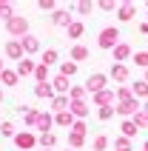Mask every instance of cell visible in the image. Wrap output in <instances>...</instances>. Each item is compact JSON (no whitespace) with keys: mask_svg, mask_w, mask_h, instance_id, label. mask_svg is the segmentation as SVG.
Returning <instances> with one entry per match:
<instances>
[{"mask_svg":"<svg viewBox=\"0 0 148 151\" xmlns=\"http://www.w3.org/2000/svg\"><path fill=\"white\" fill-rule=\"evenodd\" d=\"M120 43L123 40H120V29H117V26H106V29L97 34V46L103 51H114Z\"/></svg>","mask_w":148,"mask_h":151,"instance_id":"6da1fadb","label":"cell"},{"mask_svg":"<svg viewBox=\"0 0 148 151\" xmlns=\"http://www.w3.org/2000/svg\"><path fill=\"white\" fill-rule=\"evenodd\" d=\"M6 32L14 37V40H23L26 34H29V20H26L23 14H14L11 20L6 23Z\"/></svg>","mask_w":148,"mask_h":151,"instance_id":"7a4b0ae2","label":"cell"},{"mask_svg":"<svg viewBox=\"0 0 148 151\" xmlns=\"http://www.w3.org/2000/svg\"><path fill=\"white\" fill-rule=\"evenodd\" d=\"M108 88V74H103V71H94V74H88L85 77V91L94 97V94H100V91H106Z\"/></svg>","mask_w":148,"mask_h":151,"instance_id":"3957f363","label":"cell"},{"mask_svg":"<svg viewBox=\"0 0 148 151\" xmlns=\"http://www.w3.org/2000/svg\"><path fill=\"white\" fill-rule=\"evenodd\" d=\"M114 109H117V114H120V117H134V114L142 109V103L137 100V97H128V100H120Z\"/></svg>","mask_w":148,"mask_h":151,"instance_id":"277c9868","label":"cell"},{"mask_svg":"<svg viewBox=\"0 0 148 151\" xmlns=\"http://www.w3.org/2000/svg\"><path fill=\"white\" fill-rule=\"evenodd\" d=\"M37 143H40V137H34L32 131H17V137H14L17 151H32Z\"/></svg>","mask_w":148,"mask_h":151,"instance_id":"5b68a950","label":"cell"},{"mask_svg":"<svg viewBox=\"0 0 148 151\" xmlns=\"http://www.w3.org/2000/svg\"><path fill=\"white\" fill-rule=\"evenodd\" d=\"M91 103H94L97 109H106V106H114V103H117V91H114V88H106V91L94 94V97H91Z\"/></svg>","mask_w":148,"mask_h":151,"instance_id":"8992f818","label":"cell"},{"mask_svg":"<svg viewBox=\"0 0 148 151\" xmlns=\"http://www.w3.org/2000/svg\"><path fill=\"white\" fill-rule=\"evenodd\" d=\"M108 77H111V80H117V83H128L131 68L125 66V63H111V71H108Z\"/></svg>","mask_w":148,"mask_h":151,"instance_id":"52a82bcc","label":"cell"},{"mask_svg":"<svg viewBox=\"0 0 148 151\" xmlns=\"http://www.w3.org/2000/svg\"><path fill=\"white\" fill-rule=\"evenodd\" d=\"M6 57H9V60H14V63H20V60L26 57L23 43H20V40H9V43H6Z\"/></svg>","mask_w":148,"mask_h":151,"instance_id":"ba28073f","label":"cell"},{"mask_svg":"<svg viewBox=\"0 0 148 151\" xmlns=\"http://www.w3.org/2000/svg\"><path fill=\"white\" fill-rule=\"evenodd\" d=\"M51 23L60 26V29H68V26L74 23V17H71V12H68V9H57V12L51 14Z\"/></svg>","mask_w":148,"mask_h":151,"instance_id":"9c48e42d","label":"cell"},{"mask_svg":"<svg viewBox=\"0 0 148 151\" xmlns=\"http://www.w3.org/2000/svg\"><path fill=\"white\" fill-rule=\"evenodd\" d=\"M34 97H37V100H54V97H57V91H54V86L51 83H40V86H34Z\"/></svg>","mask_w":148,"mask_h":151,"instance_id":"30bf717a","label":"cell"},{"mask_svg":"<svg viewBox=\"0 0 148 151\" xmlns=\"http://www.w3.org/2000/svg\"><path fill=\"white\" fill-rule=\"evenodd\" d=\"M20 77H34V71H37V63H34L32 57H23L20 63H17V68H14Z\"/></svg>","mask_w":148,"mask_h":151,"instance_id":"8fae6325","label":"cell"},{"mask_svg":"<svg viewBox=\"0 0 148 151\" xmlns=\"http://www.w3.org/2000/svg\"><path fill=\"white\" fill-rule=\"evenodd\" d=\"M17 111L23 114V123H26V126H34V128H37V120H40V111H37V109H29V106H17Z\"/></svg>","mask_w":148,"mask_h":151,"instance_id":"7c38bea8","label":"cell"},{"mask_svg":"<svg viewBox=\"0 0 148 151\" xmlns=\"http://www.w3.org/2000/svg\"><path fill=\"white\" fill-rule=\"evenodd\" d=\"M134 57V49L128 46V43H120L114 49V63H128V60Z\"/></svg>","mask_w":148,"mask_h":151,"instance_id":"4fadbf2b","label":"cell"},{"mask_svg":"<svg viewBox=\"0 0 148 151\" xmlns=\"http://www.w3.org/2000/svg\"><path fill=\"white\" fill-rule=\"evenodd\" d=\"M134 14H137V6H134V3H123V6L117 9V20H120V23L134 20Z\"/></svg>","mask_w":148,"mask_h":151,"instance_id":"5bb4252c","label":"cell"},{"mask_svg":"<svg viewBox=\"0 0 148 151\" xmlns=\"http://www.w3.org/2000/svg\"><path fill=\"white\" fill-rule=\"evenodd\" d=\"M51 128H54V114H49V111H40V120H37V131H40V134H49Z\"/></svg>","mask_w":148,"mask_h":151,"instance_id":"9a60e30c","label":"cell"},{"mask_svg":"<svg viewBox=\"0 0 148 151\" xmlns=\"http://www.w3.org/2000/svg\"><path fill=\"white\" fill-rule=\"evenodd\" d=\"M68 109H71V97H68V94H57V97L51 100V111H54V114L68 111Z\"/></svg>","mask_w":148,"mask_h":151,"instance_id":"2e32d148","label":"cell"},{"mask_svg":"<svg viewBox=\"0 0 148 151\" xmlns=\"http://www.w3.org/2000/svg\"><path fill=\"white\" fill-rule=\"evenodd\" d=\"M74 123H77V117H74L71 111H60V114H54V126H60V128H74Z\"/></svg>","mask_w":148,"mask_h":151,"instance_id":"e0dca14e","label":"cell"},{"mask_svg":"<svg viewBox=\"0 0 148 151\" xmlns=\"http://www.w3.org/2000/svg\"><path fill=\"white\" fill-rule=\"evenodd\" d=\"M68 111H71L77 120H85V117H88V111H91V106L85 100H77V103H71V109H68Z\"/></svg>","mask_w":148,"mask_h":151,"instance_id":"ac0fdd59","label":"cell"},{"mask_svg":"<svg viewBox=\"0 0 148 151\" xmlns=\"http://www.w3.org/2000/svg\"><path fill=\"white\" fill-rule=\"evenodd\" d=\"M20 43H23L26 54H34V51H40V37H34V34H26Z\"/></svg>","mask_w":148,"mask_h":151,"instance_id":"d6986e66","label":"cell"},{"mask_svg":"<svg viewBox=\"0 0 148 151\" xmlns=\"http://www.w3.org/2000/svg\"><path fill=\"white\" fill-rule=\"evenodd\" d=\"M51 86H54V91H57V94H68V91H71V83H68V77H63V74L54 77Z\"/></svg>","mask_w":148,"mask_h":151,"instance_id":"ffe728a7","label":"cell"},{"mask_svg":"<svg viewBox=\"0 0 148 151\" xmlns=\"http://www.w3.org/2000/svg\"><path fill=\"white\" fill-rule=\"evenodd\" d=\"M83 60H88V49H85L83 43L71 46V63H83Z\"/></svg>","mask_w":148,"mask_h":151,"instance_id":"44dd1931","label":"cell"},{"mask_svg":"<svg viewBox=\"0 0 148 151\" xmlns=\"http://www.w3.org/2000/svg\"><path fill=\"white\" fill-rule=\"evenodd\" d=\"M66 32H68V37H71V40H80L83 34H85V26H83V20H74Z\"/></svg>","mask_w":148,"mask_h":151,"instance_id":"7402d4cb","label":"cell"},{"mask_svg":"<svg viewBox=\"0 0 148 151\" xmlns=\"http://www.w3.org/2000/svg\"><path fill=\"white\" fill-rule=\"evenodd\" d=\"M131 91H134L137 100H148V83H145V80H137V83L131 86Z\"/></svg>","mask_w":148,"mask_h":151,"instance_id":"603a6c76","label":"cell"},{"mask_svg":"<svg viewBox=\"0 0 148 151\" xmlns=\"http://www.w3.org/2000/svg\"><path fill=\"white\" fill-rule=\"evenodd\" d=\"M111 148V140H108L106 134H97L94 137V143H91V151H108Z\"/></svg>","mask_w":148,"mask_h":151,"instance_id":"cb8c5ba5","label":"cell"},{"mask_svg":"<svg viewBox=\"0 0 148 151\" xmlns=\"http://www.w3.org/2000/svg\"><path fill=\"white\" fill-rule=\"evenodd\" d=\"M57 60H60V51H57V49H46V51H43V60H40V63L51 68L54 63H57Z\"/></svg>","mask_w":148,"mask_h":151,"instance_id":"d4e9b609","label":"cell"},{"mask_svg":"<svg viewBox=\"0 0 148 151\" xmlns=\"http://www.w3.org/2000/svg\"><path fill=\"white\" fill-rule=\"evenodd\" d=\"M17 80H20V74H17V71H11V68H6V71L0 74V83L9 86V88H11V86H17Z\"/></svg>","mask_w":148,"mask_h":151,"instance_id":"484cf974","label":"cell"},{"mask_svg":"<svg viewBox=\"0 0 148 151\" xmlns=\"http://www.w3.org/2000/svg\"><path fill=\"white\" fill-rule=\"evenodd\" d=\"M0 137H6V140H14V137H17V131H14V123L3 120V123H0Z\"/></svg>","mask_w":148,"mask_h":151,"instance_id":"4316f807","label":"cell"},{"mask_svg":"<svg viewBox=\"0 0 148 151\" xmlns=\"http://www.w3.org/2000/svg\"><path fill=\"white\" fill-rule=\"evenodd\" d=\"M83 145H85V137H83V134H74V131H68V148L80 151Z\"/></svg>","mask_w":148,"mask_h":151,"instance_id":"83f0119b","label":"cell"},{"mask_svg":"<svg viewBox=\"0 0 148 151\" xmlns=\"http://www.w3.org/2000/svg\"><path fill=\"white\" fill-rule=\"evenodd\" d=\"M34 80H37V86H40V83H51V80H49V66H43V63H37V71H34Z\"/></svg>","mask_w":148,"mask_h":151,"instance_id":"f1b7e54d","label":"cell"},{"mask_svg":"<svg viewBox=\"0 0 148 151\" xmlns=\"http://www.w3.org/2000/svg\"><path fill=\"white\" fill-rule=\"evenodd\" d=\"M68 97H71V103H77V100H85V97H88V91H85V86H71Z\"/></svg>","mask_w":148,"mask_h":151,"instance_id":"f546056e","label":"cell"},{"mask_svg":"<svg viewBox=\"0 0 148 151\" xmlns=\"http://www.w3.org/2000/svg\"><path fill=\"white\" fill-rule=\"evenodd\" d=\"M120 131H123V137H128V140H131V137H137V131H140V128L134 126V120H125L123 126H120Z\"/></svg>","mask_w":148,"mask_h":151,"instance_id":"4dcf8cb0","label":"cell"},{"mask_svg":"<svg viewBox=\"0 0 148 151\" xmlns=\"http://www.w3.org/2000/svg\"><path fill=\"white\" fill-rule=\"evenodd\" d=\"M57 145V134L49 131V134H40V148H54Z\"/></svg>","mask_w":148,"mask_h":151,"instance_id":"1f68e13d","label":"cell"},{"mask_svg":"<svg viewBox=\"0 0 148 151\" xmlns=\"http://www.w3.org/2000/svg\"><path fill=\"white\" fill-rule=\"evenodd\" d=\"M131 120H134V126H137V128H148V111L145 109H140Z\"/></svg>","mask_w":148,"mask_h":151,"instance_id":"d6a6232c","label":"cell"},{"mask_svg":"<svg viewBox=\"0 0 148 151\" xmlns=\"http://www.w3.org/2000/svg\"><path fill=\"white\" fill-rule=\"evenodd\" d=\"M0 17L9 23V20L14 17V6H11V3H6V0H0Z\"/></svg>","mask_w":148,"mask_h":151,"instance_id":"836d02e7","label":"cell"},{"mask_svg":"<svg viewBox=\"0 0 148 151\" xmlns=\"http://www.w3.org/2000/svg\"><path fill=\"white\" fill-rule=\"evenodd\" d=\"M114 151H134V145H131L128 137H117L114 140Z\"/></svg>","mask_w":148,"mask_h":151,"instance_id":"e575fe53","label":"cell"},{"mask_svg":"<svg viewBox=\"0 0 148 151\" xmlns=\"http://www.w3.org/2000/svg\"><path fill=\"white\" fill-rule=\"evenodd\" d=\"M60 74L71 80V77L77 74V63H60Z\"/></svg>","mask_w":148,"mask_h":151,"instance_id":"d590c367","label":"cell"},{"mask_svg":"<svg viewBox=\"0 0 148 151\" xmlns=\"http://www.w3.org/2000/svg\"><path fill=\"white\" fill-rule=\"evenodd\" d=\"M114 114H117V109H114V106H106V109H97V117L103 120V123H108V120L114 117Z\"/></svg>","mask_w":148,"mask_h":151,"instance_id":"8d00e7d4","label":"cell"},{"mask_svg":"<svg viewBox=\"0 0 148 151\" xmlns=\"http://www.w3.org/2000/svg\"><path fill=\"white\" fill-rule=\"evenodd\" d=\"M134 63H137V68H148V51H134Z\"/></svg>","mask_w":148,"mask_h":151,"instance_id":"74e56055","label":"cell"},{"mask_svg":"<svg viewBox=\"0 0 148 151\" xmlns=\"http://www.w3.org/2000/svg\"><path fill=\"white\" fill-rule=\"evenodd\" d=\"M37 9H40V12H51V14H54V12H57V3H54V0H37Z\"/></svg>","mask_w":148,"mask_h":151,"instance_id":"f35d334b","label":"cell"},{"mask_svg":"<svg viewBox=\"0 0 148 151\" xmlns=\"http://www.w3.org/2000/svg\"><path fill=\"white\" fill-rule=\"evenodd\" d=\"M128 97H134L131 86H120V88H117V103H120V100H128Z\"/></svg>","mask_w":148,"mask_h":151,"instance_id":"ab89813d","label":"cell"},{"mask_svg":"<svg viewBox=\"0 0 148 151\" xmlns=\"http://www.w3.org/2000/svg\"><path fill=\"white\" fill-rule=\"evenodd\" d=\"M91 9H94V6H91L88 0H80V3H77V14L85 17V14H91Z\"/></svg>","mask_w":148,"mask_h":151,"instance_id":"60d3db41","label":"cell"},{"mask_svg":"<svg viewBox=\"0 0 148 151\" xmlns=\"http://www.w3.org/2000/svg\"><path fill=\"white\" fill-rule=\"evenodd\" d=\"M71 131H74V134H83V137H85V131H88V126H85V120H77Z\"/></svg>","mask_w":148,"mask_h":151,"instance_id":"b9f144b4","label":"cell"},{"mask_svg":"<svg viewBox=\"0 0 148 151\" xmlns=\"http://www.w3.org/2000/svg\"><path fill=\"white\" fill-rule=\"evenodd\" d=\"M100 9H103V12H111V9H114V3H111V0H103V3H100Z\"/></svg>","mask_w":148,"mask_h":151,"instance_id":"7bdbcfd3","label":"cell"},{"mask_svg":"<svg viewBox=\"0 0 148 151\" xmlns=\"http://www.w3.org/2000/svg\"><path fill=\"white\" fill-rule=\"evenodd\" d=\"M140 32H142V34L148 37V20H142V23H140Z\"/></svg>","mask_w":148,"mask_h":151,"instance_id":"ee69618b","label":"cell"},{"mask_svg":"<svg viewBox=\"0 0 148 151\" xmlns=\"http://www.w3.org/2000/svg\"><path fill=\"white\" fill-rule=\"evenodd\" d=\"M3 71H6V68H3V60H0V74H3Z\"/></svg>","mask_w":148,"mask_h":151,"instance_id":"f6af8a7d","label":"cell"},{"mask_svg":"<svg viewBox=\"0 0 148 151\" xmlns=\"http://www.w3.org/2000/svg\"><path fill=\"white\" fill-rule=\"evenodd\" d=\"M142 80H145V83H148V68H145V77H142Z\"/></svg>","mask_w":148,"mask_h":151,"instance_id":"bcb514c9","label":"cell"},{"mask_svg":"<svg viewBox=\"0 0 148 151\" xmlns=\"http://www.w3.org/2000/svg\"><path fill=\"white\" fill-rule=\"evenodd\" d=\"M0 103H3V88H0Z\"/></svg>","mask_w":148,"mask_h":151,"instance_id":"7dc6e473","label":"cell"},{"mask_svg":"<svg viewBox=\"0 0 148 151\" xmlns=\"http://www.w3.org/2000/svg\"><path fill=\"white\" fill-rule=\"evenodd\" d=\"M142 151H148V143H145V145H142Z\"/></svg>","mask_w":148,"mask_h":151,"instance_id":"c3c4849f","label":"cell"},{"mask_svg":"<svg viewBox=\"0 0 148 151\" xmlns=\"http://www.w3.org/2000/svg\"><path fill=\"white\" fill-rule=\"evenodd\" d=\"M142 109H145V111H148V100H145V106H142Z\"/></svg>","mask_w":148,"mask_h":151,"instance_id":"681fc988","label":"cell"},{"mask_svg":"<svg viewBox=\"0 0 148 151\" xmlns=\"http://www.w3.org/2000/svg\"><path fill=\"white\" fill-rule=\"evenodd\" d=\"M63 151H74V148H68V145H66V148H63Z\"/></svg>","mask_w":148,"mask_h":151,"instance_id":"f907efd6","label":"cell"},{"mask_svg":"<svg viewBox=\"0 0 148 151\" xmlns=\"http://www.w3.org/2000/svg\"><path fill=\"white\" fill-rule=\"evenodd\" d=\"M40 151H51V148H40Z\"/></svg>","mask_w":148,"mask_h":151,"instance_id":"816d5d0a","label":"cell"},{"mask_svg":"<svg viewBox=\"0 0 148 151\" xmlns=\"http://www.w3.org/2000/svg\"><path fill=\"white\" fill-rule=\"evenodd\" d=\"M145 9H148V3H145Z\"/></svg>","mask_w":148,"mask_h":151,"instance_id":"f5cc1de1","label":"cell"},{"mask_svg":"<svg viewBox=\"0 0 148 151\" xmlns=\"http://www.w3.org/2000/svg\"><path fill=\"white\" fill-rule=\"evenodd\" d=\"M140 151H142V148H140Z\"/></svg>","mask_w":148,"mask_h":151,"instance_id":"db71d44e","label":"cell"}]
</instances>
